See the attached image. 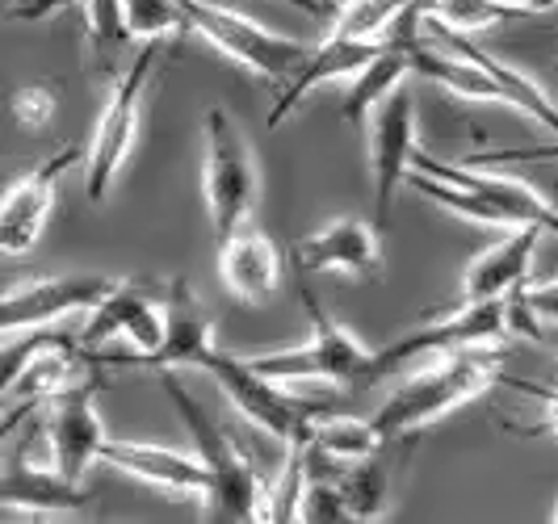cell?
<instances>
[{
  "label": "cell",
  "mask_w": 558,
  "mask_h": 524,
  "mask_svg": "<svg viewBox=\"0 0 558 524\" xmlns=\"http://www.w3.org/2000/svg\"><path fill=\"white\" fill-rule=\"evenodd\" d=\"M508 4H521V9H530V13H546V9H555L558 0H508Z\"/></svg>",
  "instance_id": "74e56055"
},
{
  "label": "cell",
  "mask_w": 558,
  "mask_h": 524,
  "mask_svg": "<svg viewBox=\"0 0 558 524\" xmlns=\"http://www.w3.org/2000/svg\"><path fill=\"white\" fill-rule=\"evenodd\" d=\"M299 265L307 273H349L357 281H378L383 277V240H378L374 222L332 219L299 244Z\"/></svg>",
  "instance_id": "d6986e66"
},
{
  "label": "cell",
  "mask_w": 558,
  "mask_h": 524,
  "mask_svg": "<svg viewBox=\"0 0 558 524\" xmlns=\"http://www.w3.org/2000/svg\"><path fill=\"white\" fill-rule=\"evenodd\" d=\"M101 462L131 478H140L156 491H172V496H210L215 491V474L194 453L168 449V444H143V441H106Z\"/></svg>",
  "instance_id": "ac0fdd59"
},
{
  "label": "cell",
  "mask_w": 558,
  "mask_h": 524,
  "mask_svg": "<svg viewBox=\"0 0 558 524\" xmlns=\"http://www.w3.org/2000/svg\"><path fill=\"white\" fill-rule=\"evenodd\" d=\"M26 4H29V0H17V4H13V9H26Z\"/></svg>",
  "instance_id": "ab89813d"
},
{
  "label": "cell",
  "mask_w": 558,
  "mask_h": 524,
  "mask_svg": "<svg viewBox=\"0 0 558 524\" xmlns=\"http://www.w3.org/2000/svg\"><path fill=\"white\" fill-rule=\"evenodd\" d=\"M206 374L219 382L231 407L244 415L248 424H256L260 432H269L281 444H307L315 419L324 412V403H307V399H294L286 382L265 378L248 357H235L219 349L215 361L206 365Z\"/></svg>",
  "instance_id": "52a82bcc"
},
{
  "label": "cell",
  "mask_w": 558,
  "mask_h": 524,
  "mask_svg": "<svg viewBox=\"0 0 558 524\" xmlns=\"http://www.w3.org/2000/svg\"><path fill=\"white\" fill-rule=\"evenodd\" d=\"M504 382L542 399V419H537V424H525V428H517V424H512V432H517V437H555L558 441V390L537 387V382H517V378H504Z\"/></svg>",
  "instance_id": "d6a6232c"
},
{
  "label": "cell",
  "mask_w": 558,
  "mask_h": 524,
  "mask_svg": "<svg viewBox=\"0 0 558 524\" xmlns=\"http://www.w3.org/2000/svg\"><path fill=\"white\" fill-rule=\"evenodd\" d=\"M9 110H13V122L26 126V131L51 126V118H56V110H59L56 84H26V88H17Z\"/></svg>",
  "instance_id": "1f68e13d"
},
{
  "label": "cell",
  "mask_w": 558,
  "mask_h": 524,
  "mask_svg": "<svg viewBox=\"0 0 558 524\" xmlns=\"http://www.w3.org/2000/svg\"><path fill=\"white\" fill-rule=\"evenodd\" d=\"M324 4H328V9H332V17H336V9H340V4H336V0H324Z\"/></svg>",
  "instance_id": "f35d334b"
},
{
  "label": "cell",
  "mask_w": 558,
  "mask_h": 524,
  "mask_svg": "<svg viewBox=\"0 0 558 524\" xmlns=\"http://www.w3.org/2000/svg\"><path fill=\"white\" fill-rule=\"evenodd\" d=\"M420 34L428 38V42H437V47H446V51H453V56L471 59V63H478L492 81L504 88V97H508V106L517 113H530L537 126H546L550 135L558 138V106L550 101V93L542 88V84L533 81V76H525L521 68H512V63H504V59H496L492 51H483V47H475L471 38H466V29L449 26V22H441L437 13H420Z\"/></svg>",
  "instance_id": "2e32d148"
},
{
  "label": "cell",
  "mask_w": 558,
  "mask_h": 524,
  "mask_svg": "<svg viewBox=\"0 0 558 524\" xmlns=\"http://www.w3.org/2000/svg\"><path fill=\"white\" fill-rule=\"evenodd\" d=\"M281 277H286V256L274 244V235L260 231L252 219L240 222L227 240H219V281L235 303H274L281 290Z\"/></svg>",
  "instance_id": "9a60e30c"
},
{
  "label": "cell",
  "mask_w": 558,
  "mask_h": 524,
  "mask_svg": "<svg viewBox=\"0 0 558 524\" xmlns=\"http://www.w3.org/2000/svg\"><path fill=\"white\" fill-rule=\"evenodd\" d=\"M508 331H512L508 298L462 303L446 319H428L424 328L395 340L391 349H378L374 353V387L420 357H441V353H462V349H496L508 340Z\"/></svg>",
  "instance_id": "9c48e42d"
},
{
  "label": "cell",
  "mask_w": 558,
  "mask_h": 524,
  "mask_svg": "<svg viewBox=\"0 0 558 524\" xmlns=\"http://www.w3.org/2000/svg\"><path fill=\"white\" fill-rule=\"evenodd\" d=\"M206 156H202V194H206V210H210V227L215 240H227L240 222L252 219L256 210V190H260V172L252 160V147L240 122L223 110L210 106L206 110Z\"/></svg>",
  "instance_id": "5b68a950"
},
{
  "label": "cell",
  "mask_w": 558,
  "mask_h": 524,
  "mask_svg": "<svg viewBox=\"0 0 558 524\" xmlns=\"http://www.w3.org/2000/svg\"><path fill=\"white\" fill-rule=\"evenodd\" d=\"M537 227H512L496 248L471 260V269L462 273V303H487V298H508L517 285H525L537 248Z\"/></svg>",
  "instance_id": "7402d4cb"
},
{
  "label": "cell",
  "mask_w": 558,
  "mask_h": 524,
  "mask_svg": "<svg viewBox=\"0 0 558 524\" xmlns=\"http://www.w3.org/2000/svg\"><path fill=\"white\" fill-rule=\"evenodd\" d=\"M412 168L428 172V176H441L449 185H462V190H475L487 206L500 210L504 227H537V231H550L558 235V206L533 190L530 181L521 176H508V172H487L483 164H446V160H433V156H420L412 160Z\"/></svg>",
  "instance_id": "7c38bea8"
},
{
  "label": "cell",
  "mask_w": 558,
  "mask_h": 524,
  "mask_svg": "<svg viewBox=\"0 0 558 524\" xmlns=\"http://www.w3.org/2000/svg\"><path fill=\"white\" fill-rule=\"evenodd\" d=\"M93 496L84 491V483L68 478L63 470L34 466L26 458H13L0 478V508L4 512H26V516H72L84 512Z\"/></svg>",
  "instance_id": "ffe728a7"
},
{
  "label": "cell",
  "mask_w": 558,
  "mask_h": 524,
  "mask_svg": "<svg viewBox=\"0 0 558 524\" xmlns=\"http://www.w3.org/2000/svg\"><path fill=\"white\" fill-rule=\"evenodd\" d=\"M126 26L140 42H160L177 29H190L181 0H126Z\"/></svg>",
  "instance_id": "f546056e"
},
{
  "label": "cell",
  "mask_w": 558,
  "mask_h": 524,
  "mask_svg": "<svg viewBox=\"0 0 558 524\" xmlns=\"http://www.w3.org/2000/svg\"><path fill=\"white\" fill-rule=\"evenodd\" d=\"M185 9V22L197 38H206L219 56L244 63L248 72H256L260 81L286 84L294 81V72L303 68V59L311 56V47L294 42V38H281L274 29H265L260 22H252L235 9H223V4H210V0H181Z\"/></svg>",
  "instance_id": "8992f818"
},
{
  "label": "cell",
  "mask_w": 558,
  "mask_h": 524,
  "mask_svg": "<svg viewBox=\"0 0 558 524\" xmlns=\"http://www.w3.org/2000/svg\"><path fill=\"white\" fill-rule=\"evenodd\" d=\"M160 387L172 399V407L181 415L185 432L194 437L197 458L210 466L215 474V491H210V521H256L260 512V496H265V478L256 474V466L248 462V453L231 441L223 424L215 415H206V407L197 403L190 390L177 382L172 369H160Z\"/></svg>",
  "instance_id": "7a4b0ae2"
},
{
  "label": "cell",
  "mask_w": 558,
  "mask_h": 524,
  "mask_svg": "<svg viewBox=\"0 0 558 524\" xmlns=\"http://www.w3.org/2000/svg\"><path fill=\"white\" fill-rule=\"evenodd\" d=\"M525 298H530V306L537 310L542 324H546V319H558V277L542 281V285H525Z\"/></svg>",
  "instance_id": "836d02e7"
},
{
  "label": "cell",
  "mask_w": 558,
  "mask_h": 524,
  "mask_svg": "<svg viewBox=\"0 0 558 524\" xmlns=\"http://www.w3.org/2000/svg\"><path fill=\"white\" fill-rule=\"evenodd\" d=\"M408 13H424V0H344L332 17V34L383 42Z\"/></svg>",
  "instance_id": "d4e9b609"
},
{
  "label": "cell",
  "mask_w": 558,
  "mask_h": 524,
  "mask_svg": "<svg viewBox=\"0 0 558 524\" xmlns=\"http://www.w3.org/2000/svg\"><path fill=\"white\" fill-rule=\"evenodd\" d=\"M84 26L88 38L101 56H113L118 47L131 42V26H126V0H84Z\"/></svg>",
  "instance_id": "4dcf8cb0"
},
{
  "label": "cell",
  "mask_w": 558,
  "mask_h": 524,
  "mask_svg": "<svg viewBox=\"0 0 558 524\" xmlns=\"http://www.w3.org/2000/svg\"><path fill=\"white\" fill-rule=\"evenodd\" d=\"M383 47H387V38H383V42H369V38L328 34L319 47H311V56L303 59V68L294 72V81L281 88L278 106H274V113H269V126H281V122L299 110L319 84L353 81V76H357V72H362L365 63L378 56Z\"/></svg>",
  "instance_id": "44dd1931"
},
{
  "label": "cell",
  "mask_w": 558,
  "mask_h": 524,
  "mask_svg": "<svg viewBox=\"0 0 558 524\" xmlns=\"http://www.w3.org/2000/svg\"><path fill=\"white\" fill-rule=\"evenodd\" d=\"M63 4H68V0H29L26 9H13L9 17H13V22H43V17H51Z\"/></svg>",
  "instance_id": "e575fe53"
},
{
  "label": "cell",
  "mask_w": 558,
  "mask_h": 524,
  "mask_svg": "<svg viewBox=\"0 0 558 524\" xmlns=\"http://www.w3.org/2000/svg\"><path fill=\"white\" fill-rule=\"evenodd\" d=\"M408 72H412V51H408V42L387 38V47L369 59L362 72L353 76V84H349L344 106H340L344 122H349V126H362L365 118L378 110L399 84L408 81Z\"/></svg>",
  "instance_id": "603a6c76"
},
{
  "label": "cell",
  "mask_w": 558,
  "mask_h": 524,
  "mask_svg": "<svg viewBox=\"0 0 558 524\" xmlns=\"http://www.w3.org/2000/svg\"><path fill=\"white\" fill-rule=\"evenodd\" d=\"M307 444H286V462H281L278 478L265 483L256 521H299V503H303V491H307Z\"/></svg>",
  "instance_id": "484cf974"
},
{
  "label": "cell",
  "mask_w": 558,
  "mask_h": 524,
  "mask_svg": "<svg viewBox=\"0 0 558 524\" xmlns=\"http://www.w3.org/2000/svg\"><path fill=\"white\" fill-rule=\"evenodd\" d=\"M303 306L311 315V340L299 349H278L248 357L274 382H336V387H374V353L336 319L303 285Z\"/></svg>",
  "instance_id": "3957f363"
},
{
  "label": "cell",
  "mask_w": 558,
  "mask_h": 524,
  "mask_svg": "<svg viewBox=\"0 0 558 524\" xmlns=\"http://www.w3.org/2000/svg\"><path fill=\"white\" fill-rule=\"evenodd\" d=\"M168 306L165 294L147 281H118L101 303L88 310V324L76 336L93 361L106 365H140L165 344Z\"/></svg>",
  "instance_id": "277c9868"
},
{
  "label": "cell",
  "mask_w": 558,
  "mask_h": 524,
  "mask_svg": "<svg viewBox=\"0 0 558 524\" xmlns=\"http://www.w3.org/2000/svg\"><path fill=\"white\" fill-rule=\"evenodd\" d=\"M81 147H63L59 156L43 160L4 194V202H0V248H4V256H22L43 240L59 181L68 176V168L81 164Z\"/></svg>",
  "instance_id": "5bb4252c"
},
{
  "label": "cell",
  "mask_w": 558,
  "mask_h": 524,
  "mask_svg": "<svg viewBox=\"0 0 558 524\" xmlns=\"http://www.w3.org/2000/svg\"><path fill=\"white\" fill-rule=\"evenodd\" d=\"M508 349H462V353H441L424 369L408 374L399 387L387 394V403L374 412V424L387 441L412 437L420 428L446 419L449 412L475 403L483 390L504 382L500 357Z\"/></svg>",
  "instance_id": "6da1fadb"
},
{
  "label": "cell",
  "mask_w": 558,
  "mask_h": 524,
  "mask_svg": "<svg viewBox=\"0 0 558 524\" xmlns=\"http://www.w3.org/2000/svg\"><path fill=\"white\" fill-rule=\"evenodd\" d=\"M537 344H550L558 353V319H546V324H542V340H537Z\"/></svg>",
  "instance_id": "8d00e7d4"
},
{
  "label": "cell",
  "mask_w": 558,
  "mask_h": 524,
  "mask_svg": "<svg viewBox=\"0 0 558 524\" xmlns=\"http://www.w3.org/2000/svg\"><path fill=\"white\" fill-rule=\"evenodd\" d=\"M424 13H437L441 22L458 29H487L500 26V22H512V17H530V9L521 4H508V0H428Z\"/></svg>",
  "instance_id": "83f0119b"
},
{
  "label": "cell",
  "mask_w": 558,
  "mask_h": 524,
  "mask_svg": "<svg viewBox=\"0 0 558 524\" xmlns=\"http://www.w3.org/2000/svg\"><path fill=\"white\" fill-rule=\"evenodd\" d=\"M299 521H307V524L357 521V516H353V503H349L344 487H340V478H324L319 470H311L307 491H303V503H299Z\"/></svg>",
  "instance_id": "f1b7e54d"
},
{
  "label": "cell",
  "mask_w": 558,
  "mask_h": 524,
  "mask_svg": "<svg viewBox=\"0 0 558 524\" xmlns=\"http://www.w3.org/2000/svg\"><path fill=\"white\" fill-rule=\"evenodd\" d=\"M151 68H156V42L140 47V56L131 59V68L113 81V93L106 101V110L97 118V131L88 143V185L84 194L88 202H106L113 190V181L122 176V168L135 151V138H140V118H143V93L151 81Z\"/></svg>",
  "instance_id": "ba28073f"
},
{
  "label": "cell",
  "mask_w": 558,
  "mask_h": 524,
  "mask_svg": "<svg viewBox=\"0 0 558 524\" xmlns=\"http://www.w3.org/2000/svg\"><path fill=\"white\" fill-rule=\"evenodd\" d=\"M165 306H168V331L165 344L156 353H147L140 365L147 369H202L215 361L219 344H215V319L194 294V285L185 277H172L165 285Z\"/></svg>",
  "instance_id": "e0dca14e"
},
{
  "label": "cell",
  "mask_w": 558,
  "mask_h": 524,
  "mask_svg": "<svg viewBox=\"0 0 558 524\" xmlns=\"http://www.w3.org/2000/svg\"><path fill=\"white\" fill-rule=\"evenodd\" d=\"M550 521H558V508H555V516H550Z\"/></svg>",
  "instance_id": "60d3db41"
},
{
  "label": "cell",
  "mask_w": 558,
  "mask_h": 524,
  "mask_svg": "<svg viewBox=\"0 0 558 524\" xmlns=\"http://www.w3.org/2000/svg\"><path fill=\"white\" fill-rule=\"evenodd\" d=\"M113 277L101 273H68V277H34L26 285H9L0 298V328L4 336L29 328H51L68 315H84L110 294Z\"/></svg>",
  "instance_id": "30bf717a"
},
{
  "label": "cell",
  "mask_w": 558,
  "mask_h": 524,
  "mask_svg": "<svg viewBox=\"0 0 558 524\" xmlns=\"http://www.w3.org/2000/svg\"><path fill=\"white\" fill-rule=\"evenodd\" d=\"M412 160H416V97L408 84H399L391 97L369 113V168H374L378 219H387L395 190L412 176Z\"/></svg>",
  "instance_id": "4fadbf2b"
},
{
  "label": "cell",
  "mask_w": 558,
  "mask_h": 524,
  "mask_svg": "<svg viewBox=\"0 0 558 524\" xmlns=\"http://www.w3.org/2000/svg\"><path fill=\"white\" fill-rule=\"evenodd\" d=\"M336 478H340L344 496H349V503H353V516H357V521H374V516H383L387 496H391L383 453H369V458H362V462H349V470H344V474H336Z\"/></svg>",
  "instance_id": "4316f807"
},
{
  "label": "cell",
  "mask_w": 558,
  "mask_h": 524,
  "mask_svg": "<svg viewBox=\"0 0 558 524\" xmlns=\"http://www.w3.org/2000/svg\"><path fill=\"white\" fill-rule=\"evenodd\" d=\"M424 4H428V0H424Z\"/></svg>",
  "instance_id": "b9f144b4"
},
{
  "label": "cell",
  "mask_w": 558,
  "mask_h": 524,
  "mask_svg": "<svg viewBox=\"0 0 558 524\" xmlns=\"http://www.w3.org/2000/svg\"><path fill=\"white\" fill-rule=\"evenodd\" d=\"M311 449H319L332 462H362L369 453H383L387 437L378 432L374 415L369 419H353V415H319L311 428Z\"/></svg>",
  "instance_id": "cb8c5ba5"
},
{
  "label": "cell",
  "mask_w": 558,
  "mask_h": 524,
  "mask_svg": "<svg viewBox=\"0 0 558 524\" xmlns=\"http://www.w3.org/2000/svg\"><path fill=\"white\" fill-rule=\"evenodd\" d=\"M281 4H294V9H303L311 17H332V9L324 0H281Z\"/></svg>",
  "instance_id": "d590c367"
},
{
  "label": "cell",
  "mask_w": 558,
  "mask_h": 524,
  "mask_svg": "<svg viewBox=\"0 0 558 524\" xmlns=\"http://www.w3.org/2000/svg\"><path fill=\"white\" fill-rule=\"evenodd\" d=\"M97 390L101 382L81 378L76 387L59 390L47 403V437H51V462H56L68 478L84 483L88 470L101 462L106 449V424L97 415Z\"/></svg>",
  "instance_id": "8fae6325"
}]
</instances>
